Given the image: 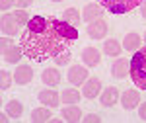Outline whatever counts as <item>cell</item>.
Here are the masks:
<instances>
[{
    "label": "cell",
    "instance_id": "1",
    "mask_svg": "<svg viewBox=\"0 0 146 123\" xmlns=\"http://www.w3.org/2000/svg\"><path fill=\"white\" fill-rule=\"evenodd\" d=\"M70 43L72 41L64 39L58 33L55 20H49L43 16H33L29 23L23 27L22 39H20L23 55L37 63L55 59L58 53L66 51Z\"/></svg>",
    "mask_w": 146,
    "mask_h": 123
},
{
    "label": "cell",
    "instance_id": "2",
    "mask_svg": "<svg viewBox=\"0 0 146 123\" xmlns=\"http://www.w3.org/2000/svg\"><path fill=\"white\" fill-rule=\"evenodd\" d=\"M131 78L136 84V88L146 90V47H140L135 53V57L129 63Z\"/></svg>",
    "mask_w": 146,
    "mask_h": 123
},
{
    "label": "cell",
    "instance_id": "3",
    "mask_svg": "<svg viewBox=\"0 0 146 123\" xmlns=\"http://www.w3.org/2000/svg\"><path fill=\"white\" fill-rule=\"evenodd\" d=\"M142 4V0H100V6L111 14H129Z\"/></svg>",
    "mask_w": 146,
    "mask_h": 123
},
{
    "label": "cell",
    "instance_id": "4",
    "mask_svg": "<svg viewBox=\"0 0 146 123\" xmlns=\"http://www.w3.org/2000/svg\"><path fill=\"white\" fill-rule=\"evenodd\" d=\"M0 45H2V57H4V61H6V63H18V61H20V57L23 55L22 47H16L10 39H6V35L2 37Z\"/></svg>",
    "mask_w": 146,
    "mask_h": 123
},
{
    "label": "cell",
    "instance_id": "5",
    "mask_svg": "<svg viewBox=\"0 0 146 123\" xmlns=\"http://www.w3.org/2000/svg\"><path fill=\"white\" fill-rule=\"evenodd\" d=\"M2 33L4 35H16L20 29H22V23L18 22V18L14 16V14H8V12H4V16H2Z\"/></svg>",
    "mask_w": 146,
    "mask_h": 123
},
{
    "label": "cell",
    "instance_id": "6",
    "mask_svg": "<svg viewBox=\"0 0 146 123\" xmlns=\"http://www.w3.org/2000/svg\"><path fill=\"white\" fill-rule=\"evenodd\" d=\"M55 25L58 29V33L62 35L64 39H68V41H76L78 39V29L72 23H68L66 20H55Z\"/></svg>",
    "mask_w": 146,
    "mask_h": 123
},
{
    "label": "cell",
    "instance_id": "7",
    "mask_svg": "<svg viewBox=\"0 0 146 123\" xmlns=\"http://www.w3.org/2000/svg\"><path fill=\"white\" fill-rule=\"evenodd\" d=\"M84 78H88V68L86 67H80V65L70 67V70H68V80H70L74 86L84 84Z\"/></svg>",
    "mask_w": 146,
    "mask_h": 123
},
{
    "label": "cell",
    "instance_id": "8",
    "mask_svg": "<svg viewBox=\"0 0 146 123\" xmlns=\"http://www.w3.org/2000/svg\"><path fill=\"white\" fill-rule=\"evenodd\" d=\"M37 98H39V102H41L43 106H47V108H56V106L60 104V96L56 94L55 90H41V92L37 94Z\"/></svg>",
    "mask_w": 146,
    "mask_h": 123
},
{
    "label": "cell",
    "instance_id": "9",
    "mask_svg": "<svg viewBox=\"0 0 146 123\" xmlns=\"http://www.w3.org/2000/svg\"><path fill=\"white\" fill-rule=\"evenodd\" d=\"M107 33V23L103 20H96V22H90L88 25V35L92 39H103Z\"/></svg>",
    "mask_w": 146,
    "mask_h": 123
},
{
    "label": "cell",
    "instance_id": "10",
    "mask_svg": "<svg viewBox=\"0 0 146 123\" xmlns=\"http://www.w3.org/2000/svg\"><path fill=\"white\" fill-rule=\"evenodd\" d=\"M100 90H101V80L98 78V76H92V78L84 84V96H86L88 100H94V98L100 96Z\"/></svg>",
    "mask_w": 146,
    "mask_h": 123
},
{
    "label": "cell",
    "instance_id": "11",
    "mask_svg": "<svg viewBox=\"0 0 146 123\" xmlns=\"http://www.w3.org/2000/svg\"><path fill=\"white\" fill-rule=\"evenodd\" d=\"M82 61L86 63V67H98L101 63V55L96 47H86L82 53Z\"/></svg>",
    "mask_w": 146,
    "mask_h": 123
},
{
    "label": "cell",
    "instance_id": "12",
    "mask_svg": "<svg viewBox=\"0 0 146 123\" xmlns=\"http://www.w3.org/2000/svg\"><path fill=\"white\" fill-rule=\"evenodd\" d=\"M14 78H16V82H18V84L25 86V84H29V82H31V78H33V70H31V67H27V65H22V67L16 68Z\"/></svg>",
    "mask_w": 146,
    "mask_h": 123
},
{
    "label": "cell",
    "instance_id": "13",
    "mask_svg": "<svg viewBox=\"0 0 146 123\" xmlns=\"http://www.w3.org/2000/svg\"><path fill=\"white\" fill-rule=\"evenodd\" d=\"M121 104H123L125 110H133L140 104V94L136 90H127L123 96H121Z\"/></svg>",
    "mask_w": 146,
    "mask_h": 123
},
{
    "label": "cell",
    "instance_id": "14",
    "mask_svg": "<svg viewBox=\"0 0 146 123\" xmlns=\"http://www.w3.org/2000/svg\"><path fill=\"white\" fill-rule=\"evenodd\" d=\"M129 63L131 61H127V59H119L117 63H113L111 67L113 78H127L129 76Z\"/></svg>",
    "mask_w": 146,
    "mask_h": 123
},
{
    "label": "cell",
    "instance_id": "15",
    "mask_svg": "<svg viewBox=\"0 0 146 123\" xmlns=\"http://www.w3.org/2000/svg\"><path fill=\"white\" fill-rule=\"evenodd\" d=\"M117 98H119V90L115 88V86H109V88H105V90H103V94L100 96L101 104H103L105 108H111V106H115Z\"/></svg>",
    "mask_w": 146,
    "mask_h": 123
},
{
    "label": "cell",
    "instance_id": "16",
    "mask_svg": "<svg viewBox=\"0 0 146 123\" xmlns=\"http://www.w3.org/2000/svg\"><path fill=\"white\" fill-rule=\"evenodd\" d=\"M41 80L45 82L47 86H53V88H55L56 84L60 82V72H58L56 68H45L43 74H41Z\"/></svg>",
    "mask_w": 146,
    "mask_h": 123
},
{
    "label": "cell",
    "instance_id": "17",
    "mask_svg": "<svg viewBox=\"0 0 146 123\" xmlns=\"http://www.w3.org/2000/svg\"><path fill=\"white\" fill-rule=\"evenodd\" d=\"M62 119L64 121H80L82 119V110H80L78 106L68 104L66 108L62 110Z\"/></svg>",
    "mask_w": 146,
    "mask_h": 123
},
{
    "label": "cell",
    "instance_id": "18",
    "mask_svg": "<svg viewBox=\"0 0 146 123\" xmlns=\"http://www.w3.org/2000/svg\"><path fill=\"white\" fill-rule=\"evenodd\" d=\"M100 16H101V6H98V4H88L84 8V14H82L84 22H96V20H100Z\"/></svg>",
    "mask_w": 146,
    "mask_h": 123
},
{
    "label": "cell",
    "instance_id": "19",
    "mask_svg": "<svg viewBox=\"0 0 146 123\" xmlns=\"http://www.w3.org/2000/svg\"><path fill=\"white\" fill-rule=\"evenodd\" d=\"M80 98H82V94H80L76 88H70V90L66 88L62 94H60V102L66 104V106H68V104H78Z\"/></svg>",
    "mask_w": 146,
    "mask_h": 123
},
{
    "label": "cell",
    "instance_id": "20",
    "mask_svg": "<svg viewBox=\"0 0 146 123\" xmlns=\"http://www.w3.org/2000/svg\"><path fill=\"white\" fill-rule=\"evenodd\" d=\"M123 47L127 49V51L138 49V47H140V35L138 33H129L127 37H125V41H123Z\"/></svg>",
    "mask_w": 146,
    "mask_h": 123
},
{
    "label": "cell",
    "instance_id": "21",
    "mask_svg": "<svg viewBox=\"0 0 146 123\" xmlns=\"http://www.w3.org/2000/svg\"><path fill=\"white\" fill-rule=\"evenodd\" d=\"M64 20H66L68 23H72L74 27H78V23L82 22V16H80V12L76 10V8H68V10H64Z\"/></svg>",
    "mask_w": 146,
    "mask_h": 123
},
{
    "label": "cell",
    "instance_id": "22",
    "mask_svg": "<svg viewBox=\"0 0 146 123\" xmlns=\"http://www.w3.org/2000/svg\"><path fill=\"white\" fill-rule=\"evenodd\" d=\"M51 119V110H47V108H37L31 112V121H49Z\"/></svg>",
    "mask_w": 146,
    "mask_h": 123
},
{
    "label": "cell",
    "instance_id": "23",
    "mask_svg": "<svg viewBox=\"0 0 146 123\" xmlns=\"http://www.w3.org/2000/svg\"><path fill=\"white\" fill-rule=\"evenodd\" d=\"M121 45L117 43L115 39H107L105 41V45H103V51H105V55H111V57H117L119 53H121Z\"/></svg>",
    "mask_w": 146,
    "mask_h": 123
},
{
    "label": "cell",
    "instance_id": "24",
    "mask_svg": "<svg viewBox=\"0 0 146 123\" xmlns=\"http://www.w3.org/2000/svg\"><path fill=\"white\" fill-rule=\"evenodd\" d=\"M6 112H8V115H10V117H20V115H22V112H23V106L18 100H12V102H8V104H6Z\"/></svg>",
    "mask_w": 146,
    "mask_h": 123
},
{
    "label": "cell",
    "instance_id": "25",
    "mask_svg": "<svg viewBox=\"0 0 146 123\" xmlns=\"http://www.w3.org/2000/svg\"><path fill=\"white\" fill-rule=\"evenodd\" d=\"M70 59H72V55H70V51L66 49V51H62V53H58V55L55 57V63L62 67V65H68V63H70Z\"/></svg>",
    "mask_w": 146,
    "mask_h": 123
},
{
    "label": "cell",
    "instance_id": "26",
    "mask_svg": "<svg viewBox=\"0 0 146 123\" xmlns=\"http://www.w3.org/2000/svg\"><path fill=\"white\" fill-rule=\"evenodd\" d=\"M0 78H2V90H6V88H10V84H12V74L10 72H6V70H2L0 72Z\"/></svg>",
    "mask_w": 146,
    "mask_h": 123
},
{
    "label": "cell",
    "instance_id": "27",
    "mask_svg": "<svg viewBox=\"0 0 146 123\" xmlns=\"http://www.w3.org/2000/svg\"><path fill=\"white\" fill-rule=\"evenodd\" d=\"M31 2H33V0H12V4H14V6H18V8H27V6H31Z\"/></svg>",
    "mask_w": 146,
    "mask_h": 123
},
{
    "label": "cell",
    "instance_id": "28",
    "mask_svg": "<svg viewBox=\"0 0 146 123\" xmlns=\"http://www.w3.org/2000/svg\"><path fill=\"white\" fill-rule=\"evenodd\" d=\"M84 121L86 123H98V121H101V115H98V113H90V115L84 117Z\"/></svg>",
    "mask_w": 146,
    "mask_h": 123
},
{
    "label": "cell",
    "instance_id": "29",
    "mask_svg": "<svg viewBox=\"0 0 146 123\" xmlns=\"http://www.w3.org/2000/svg\"><path fill=\"white\" fill-rule=\"evenodd\" d=\"M10 6H14V4H12V0H0V10H2V12H6Z\"/></svg>",
    "mask_w": 146,
    "mask_h": 123
},
{
    "label": "cell",
    "instance_id": "30",
    "mask_svg": "<svg viewBox=\"0 0 146 123\" xmlns=\"http://www.w3.org/2000/svg\"><path fill=\"white\" fill-rule=\"evenodd\" d=\"M138 115H140V119H142V121H146V102H144V104H140Z\"/></svg>",
    "mask_w": 146,
    "mask_h": 123
},
{
    "label": "cell",
    "instance_id": "31",
    "mask_svg": "<svg viewBox=\"0 0 146 123\" xmlns=\"http://www.w3.org/2000/svg\"><path fill=\"white\" fill-rule=\"evenodd\" d=\"M142 16L146 18V2H144V6H142Z\"/></svg>",
    "mask_w": 146,
    "mask_h": 123
},
{
    "label": "cell",
    "instance_id": "32",
    "mask_svg": "<svg viewBox=\"0 0 146 123\" xmlns=\"http://www.w3.org/2000/svg\"><path fill=\"white\" fill-rule=\"evenodd\" d=\"M53 2H62V0H53Z\"/></svg>",
    "mask_w": 146,
    "mask_h": 123
},
{
    "label": "cell",
    "instance_id": "33",
    "mask_svg": "<svg viewBox=\"0 0 146 123\" xmlns=\"http://www.w3.org/2000/svg\"><path fill=\"white\" fill-rule=\"evenodd\" d=\"M144 39H146V35H144Z\"/></svg>",
    "mask_w": 146,
    "mask_h": 123
}]
</instances>
